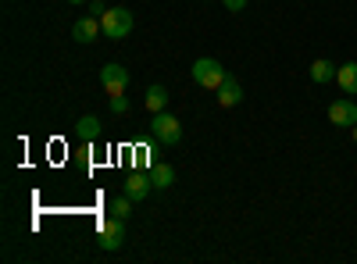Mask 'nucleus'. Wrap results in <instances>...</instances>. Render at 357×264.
I'll return each mask as SVG.
<instances>
[{"label": "nucleus", "instance_id": "obj_1", "mask_svg": "<svg viewBox=\"0 0 357 264\" xmlns=\"http://www.w3.org/2000/svg\"><path fill=\"white\" fill-rule=\"evenodd\" d=\"M132 25H136V18H132L129 8H107L100 15V29H104L107 40H126L132 33Z\"/></svg>", "mask_w": 357, "mask_h": 264}, {"label": "nucleus", "instance_id": "obj_2", "mask_svg": "<svg viewBox=\"0 0 357 264\" xmlns=\"http://www.w3.org/2000/svg\"><path fill=\"white\" fill-rule=\"evenodd\" d=\"M225 79H229V72L222 68V61H215V57H197L193 61V82L204 86V90H218Z\"/></svg>", "mask_w": 357, "mask_h": 264}, {"label": "nucleus", "instance_id": "obj_3", "mask_svg": "<svg viewBox=\"0 0 357 264\" xmlns=\"http://www.w3.org/2000/svg\"><path fill=\"white\" fill-rule=\"evenodd\" d=\"M151 132H154V139H158V143L172 146V143L183 139V122H178L175 114H168V111H158L154 118H151Z\"/></svg>", "mask_w": 357, "mask_h": 264}, {"label": "nucleus", "instance_id": "obj_4", "mask_svg": "<svg viewBox=\"0 0 357 264\" xmlns=\"http://www.w3.org/2000/svg\"><path fill=\"white\" fill-rule=\"evenodd\" d=\"M97 243H100V250H118L126 243V218H104L100 225H97Z\"/></svg>", "mask_w": 357, "mask_h": 264}, {"label": "nucleus", "instance_id": "obj_5", "mask_svg": "<svg viewBox=\"0 0 357 264\" xmlns=\"http://www.w3.org/2000/svg\"><path fill=\"white\" fill-rule=\"evenodd\" d=\"M100 86L107 90V97H118L129 90V72L122 65H104L100 68Z\"/></svg>", "mask_w": 357, "mask_h": 264}, {"label": "nucleus", "instance_id": "obj_6", "mask_svg": "<svg viewBox=\"0 0 357 264\" xmlns=\"http://www.w3.org/2000/svg\"><path fill=\"white\" fill-rule=\"evenodd\" d=\"M151 189H154L151 171H129V175H126V183H122V193H126L129 200H143Z\"/></svg>", "mask_w": 357, "mask_h": 264}, {"label": "nucleus", "instance_id": "obj_7", "mask_svg": "<svg viewBox=\"0 0 357 264\" xmlns=\"http://www.w3.org/2000/svg\"><path fill=\"white\" fill-rule=\"evenodd\" d=\"M329 122L340 129H354L357 125V100H336L329 107Z\"/></svg>", "mask_w": 357, "mask_h": 264}, {"label": "nucleus", "instance_id": "obj_8", "mask_svg": "<svg viewBox=\"0 0 357 264\" xmlns=\"http://www.w3.org/2000/svg\"><path fill=\"white\" fill-rule=\"evenodd\" d=\"M100 33H104V29H100V18H97V15H82V18L72 25V36H75L79 43H93Z\"/></svg>", "mask_w": 357, "mask_h": 264}, {"label": "nucleus", "instance_id": "obj_9", "mask_svg": "<svg viewBox=\"0 0 357 264\" xmlns=\"http://www.w3.org/2000/svg\"><path fill=\"white\" fill-rule=\"evenodd\" d=\"M336 86L347 97H357V61H347L336 68Z\"/></svg>", "mask_w": 357, "mask_h": 264}, {"label": "nucleus", "instance_id": "obj_10", "mask_svg": "<svg viewBox=\"0 0 357 264\" xmlns=\"http://www.w3.org/2000/svg\"><path fill=\"white\" fill-rule=\"evenodd\" d=\"M215 93H218V104H222V107H236V104L243 100V86H240V82H236V79L229 75V79L218 86Z\"/></svg>", "mask_w": 357, "mask_h": 264}, {"label": "nucleus", "instance_id": "obj_11", "mask_svg": "<svg viewBox=\"0 0 357 264\" xmlns=\"http://www.w3.org/2000/svg\"><path fill=\"white\" fill-rule=\"evenodd\" d=\"M75 136H79L82 143H93V139L100 136V118H97V114H82L79 125H75Z\"/></svg>", "mask_w": 357, "mask_h": 264}, {"label": "nucleus", "instance_id": "obj_12", "mask_svg": "<svg viewBox=\"0 0 357 264\" xmlns=\"http://www.w3.org/2000/svg\"><path fill=\"white\" fill-rule=\"evenodd\" d=\"M151 183H154V189H168L175 183V168L172 164H154L151 168Z\"/></svg>", "mask_w": 357, "mask_h": 264}, {"label": "nucleus", "instance_id": "obj_13", "mask_svg": "<svg viewBox=\"0 0 357 264\" xmlns=\"http://www.w3.org/2000/svg\"><path fill=\"white\" fill-rule=\"evenodd\" d=\"M311 79L314 82H333L336 79V65L329 61V57H318V61L311 65Z\"/></svg>", "mask_w": 357, "mask_h": 264}, {"label": "nucleus", "instance_id": "obj_14", "mask_svg": "<svg viewBox=\"0 0 357 264\" xmlns=\"http://www.w3.org/2000/svg\"><path fill=\"white\" fill-rule=\"evenodd\" d=\"M146 107H151L154 114L168 107V90L165 86H151V90H146Z\"/></svg>", "mask_w": 357, "mask_h": 264}, {"label": "nucleus", "instance_id": "obj_15", "mask_svg": "<svg viewBox=\"0 0 357 264\" xmlns=\"http://www.w3.org/2000/svg\"><path fill=\"white\" fill-rule=\"evenodd\" d=\"M132 203H136V200H129V196L122 193V196H114V200L107 203V211H111L114 218H129V215H132Z\"/></svg>", "mask_w": 357, "mask_h": 264}, {"label": "nucleus", "instance_id": "obj_16", "mask_svg": "<svg viewBox=\"0 0 357 264\" xmlns=\"http://www.w3.org/2000/svg\"><path fill=\"white\" fill-rule=\"evenodd\" d=\"M111 111H114V114H126V111H129V100H126V93L111 97Z\"/></svg>", "mask_w": 357, "mask_h": 264}, {"label": "nucleus", "instance_id": "obj_17", "mask_svg": "<svg viewBox=\"0 0 357 264\" xmlns=\"http://www.w3.org/2000/svg\"><path fill=\"white\" fill-rule=\"evenodd\" d=\"M104 11H107V4H100V0H89V15H97V18H100Z\"/></svg>", "mask_w": 357, "mask_h": 264}, {"label": "nucleus", "instance_id": "obj_18", "mask_svg": "<svg viewBox=\"0 0 357 264\" xmlns=\"http://www.w3.org/2000/svg\"><path fill=\"white\" fill-rule=\"evenodd\" d=\"M222 4H225L229 11H243V8H247V0H222Z\"/></svg>", "mask_w": 357, "mask_h": 264}, {"label": "nucleus", "instance_id": "obj_19", "mask_svg": "<svg viewBox=\"0 0 357 264\" xmlns=\"http://www.w3.org/2000/svg\"><path fill=\"white\" fill-rule=\"evenodd\" d=\"M68 4H89V0H68Z\"/></svg>", "mask_w": 357, "mask_h": 264}, {"label": "nucleus", "instance_id": "obj_20", "mask_svg": "<svg viewBox=\"0 0 357 264\" xmlns=\"http://www.w3.org/2000/svg\"><path fill=\"white\" fill-rule=\"evenodd\" d=\"M350 132H354V143H357V125H354V129H350Z\"/></svg>", "mask_w": 357, "mask_h": 264}]
</instances>
